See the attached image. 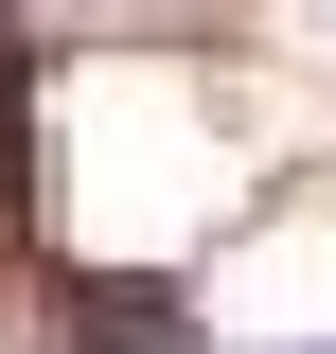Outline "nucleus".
I'll use <instances>...</instances> for the list:
<instances>
[{
	"label": "nucleus",
	"instance_id": "nucleus-1",
	"mask_svg": "<svg viewBox=\"0 0 336 354\" xmlns=\"http://www.w3.org/2000/svg\"><path fill=\"white\" fill-rule=\"evenodd\" d=\"M53 319H71V354H212L177 283H53Z\"/></svg>",
	"mask_w": 336,
	"mask_h": 354
}]
</instances>
